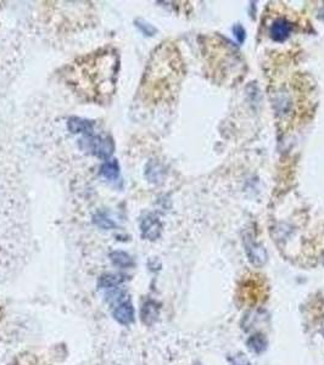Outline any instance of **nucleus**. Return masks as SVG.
Instances as JSON below:
<instances>
[{
	"mask_svg": "<svg viewBox=\"0 0 324 365\" xmlns=\"http://www.w3.org/2000/svg\"><path fill=\"white\" fill-rule=\"evenodd\" d=\"M67 128L73 134H84L91 136L94 129V123L89 120H84L80 117H71L67 122Z\"/></svg>",
	"mask_w": 324,
	"mask_h": 365,
	"instance_id": "5",
	"label": "nucleus"
},
{
	"mask_svg": "<svg viewBox=\"0 0 324 365\" xmlns=\"http://www.w3.org/2000/svg\"><path fill=\"white\" fill-rule=\"evenodd\" d=\"M159 317V305L154 301L145 302L142 308V320L144 324L151 325Z\"/></svg>",
	"mask_w": 324,
	"mask_h": 365,
	"instance_id": "7",
	"label": "nucleus"
},
{
	"mask_svg": "<svg viewBox=\"0 0 324 365\" xmlns=\"http://www.w3.org/2000/svg\"><path fill=\"white\" fill-rule=\"evenodd\" d=\"M94 223L101 229H112L116 225L112 222V219H110V217L106 216V213L104 212H98L94 216Z\"/></svg>",
	"mask_w": 324,
	"mask_h": 365,
	"instance_id": "12",
	"label": "nucleus"
},
{
	"mask_svg": "<svg viewBox=\"0 0 324 365\" xmlns=\"http://www.w3.org/2000/svg\"><path fill=\"white\" fill-rule=\"evenodd\" d=\"M113 317L122 325H129L134 321V308L129 301H123L113 309Z\"/></svg>",
	"mask_w": 324,
	"mask_h": 365,
	"instance_id": "6",
	"label": "nucleus"
},
{
	"mask_svg": "<svg viewBox=\"0 0 324 365\" xmlns=\"http://www.w3.org/2000/svg\"><path fill=\"white\" fill-rule=\"evenodd\" d=\"M78 145L81 150L88 151V152L96 155L101 159H109L115 151V144L112 139L96 137V136H84L78 140Z\"/></svg>",
	"mask_w": 324,
	"mask_h": 365,
	"instance_id": "1",
	"label": "nucleus"
},
{
	"mask_svg": "<svg viewBox=\"0 0 324 365\" xmlns=\"http://www.w3.org/2000/svg\"><path fill=\"white\" fill-rule=\"evenodd\" d=\"M247 347L249 350L256 354L263 353L264 351L267 350V338L264 337V335L262 334H255L253 336H250L247 338Z\"/></svg>",
	"mask_w": 324,
	"mask_h": 365,
	"instance_id": "8",
	"label": "nucleus"
},
{
	"mask_svg": "<svg viewBox=\"0 0 324 365\" xmlns=\"http://www.w3.org/2000/svg\"><path fill=\"white\" fill-rule=\"evenodd\" d=\"M291 31H293V26L288 20L278 18L271 26L270 35L274 42L281 43L289 38Z\"/></svg>",
	"mask_w": 324,
	"mask_h": 365,
	"instance_id": "4",
	"label": "nucleus"
},
{
	"mask_svg": "<svg viewBox=\"0 0 324 365\" xmlns=\"http://www.w3.org/2000/svg\"><path fill=\"white\" fill-rule=\"evenodd\" d=\"M231 361L233 365H250V361H249L247 358L243 353H239L238 356L232 358Z\"/></svg>",
	"mask_w": 324,
	"mask_h": 365,
	"instance_id": "15",
	"label": "nucleus"
},
{
	"mask_svg": "<svg viewBox=\"0 0 324 365\" xmlns=\"http://www.w3.org/2000/svg\"><path fill=\"white\" fill-rule=\"evenodd\" d=\"M136 26L140 29V32L144 33L145 35H149V37H151V35H154L156 32H158V29L154 27L153 25H150L149 22L144 21L142 18L136 20Z\"/></svg>",
	"mask_w": 324,
	"mask_h": 365,
	"instance_id": "13",
	"label": "nucleus"
},
{
	"mask_svg": "<svg viewBox=\"0 0 324 365\" xmlns=\"http://www.w3.org/2000/svg\"><path fill=\"white\" fill-rule=\"evenodd\" d=\"M140 230H142L143 238L148 240H156L161 235L162 224L155 215H148L142 219Z\"/></svg>",
	"mask_w": 324,
	"mask_h": 365,
	"instance_id": "3",
	"label": "nucleus"
},
{
	"mask_svg": "<svg viewBox=\"0 0 324 365\" xmlns=\"http://www.w3.org/2000/svg\"><path fill=\"white\" fill-rule=\"evenodd\" d=\"M122 281H123V276L109 274L103 276V278L100 279L99 286L103 289H115V287H119Z\"/></svg>",
	"mask_w": 324,
	"mask_h": 365,
	"instance_id": "11",
	"label": "nucleus"
},
{
	"mask_svg": "<svg viewBox=\"0 0 324 365\" xmlns=\"http://www.w3.org/2000/svg\"><path fill=\"white\" fill-rule=\"evenodd\" d=\"M245 251L249 257V261L255 267H262L267 262V251L261 243H258L254 240H245Z\"/></svg>",
	"mask_w": 324,
	"mask_h": 365,
	"instance_id": "2",
	"label": "nucleus"
},
{
	"mask_svg": "<svg viewBox=\"0 0 324 365\" xmlns=\"http://www.w3.org/2000/svg\"><path fill=\"white\" fill-rule=\"evenodd\" d=\"M111 261L115 265H117V267L121 268H129L133 267L134 262L128 253L123 252V251H115L110 255Z\"/></svg>",
	"mask_w": 324,
	"mask_h": 365,
	"instance_id": "10",
	"label": "nucleus"
},
{
	"mask_svg": "<svg viewBox=\"0 0 324 365\" xmlns=\"http://www.w3.org/2000/svg\"><path fill=\"white\" fill-rule=\"evenodd\" d=\"M101 174L103 177L107 180H116L120 176V164L117 162V160H111L106 161L105 163L101 166Z\"/></svg>",
	"mask_w": 324,
	"mask_h": 365,
	"instance_id": "9",
	"label": "nucleus"
},
{
	"mask_svg": "<svg viewBox=\"0 0 324 365\" xmlns=\"http://www.w3.org/2000/svg\"><path fill=\"white\" fill-rule=\"evenodd\" d=\"M233 32H234L235 38L238 39L239 43H243L245 41V37H246V33H245V29H244L243 26H241V25L234 26Z\"/></svg>",
	"mask_w": 324,
	"mask_h": 365,
	"instance_id": "14",
	"label": "nucleus"
}]
</instances>
